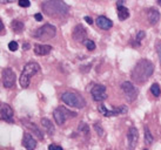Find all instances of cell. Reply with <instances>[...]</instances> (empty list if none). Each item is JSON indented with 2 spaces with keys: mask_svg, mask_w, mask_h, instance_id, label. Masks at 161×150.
Here are the masks:
<instances>
[{
  "mask_svg": "<svg viewBox=\"0 0 161 150\" xmlns=\"http://www.w3.org/2000/svg\"><path fill=\"white\" fill-rule=\"evenodd\" d=\"M73 39L75 41H79V42H85L86 41V36H87V32H86L85 27L82 25H76L73 29Z\"/></svg>",
  "mask_w": 161,
  "mask_h": 150,
  "instance_id": "12",
  "label": "cell"
},
{
  "mask_svg": "<svg viewBox=\"0 0 161 150\" xmlns=\"http://www.w3.org/2000/svg\"><path fill=\"white\" fill-rule=\"evenodd\" d=\"M127 140H128V148L130 150L135 149V147L138 144L139 141V132L138 129L132 127V128L128 129V132H127Z\"/></svg>",
  "mask_w": 161,
  "mask_h": 150,
  "instance_id": "11",
  "label": "cell"
},
{
  "mask_svg": "<svg viewBox=\"0 0 161 150\" xmlns=\"http://www.w3.org/2000/svg\"><path fill=\"white\" fill-rule=\"evenodd\" d=\"M12 28L15 33H21L24 29V24L18 21V20H14V21H12Z\"/></svg>",
  "mask_w": 161,
  "mask_h": 150,
  "instance_id": "20",
  "label": "cell"
},
{
  "mask_svg": "<svg viewBox=\"0 0 161 150\" xmlns=\"http://www.w3.org/2000/svg\"><path fill=\"white\" fill-rule=\"evenodd\" d=\"M147 18H148V21L151 22L152 25H155L160 20V12L154 8H149V11H148L147 13Z\"/></svg>",
  "mask_w": 161,
  "mask_h": 150,
  "instance_id": "17",
  "label": "cell"
},
{
  "mask_svg": "<svg viewBox=\"0 0 161 150\" xmlns=\"http://www.w3.org/2000/svg\"><path fill=\"white\" fill-rule=\"evenodd\" d=\"M1 80L5 88H12L15 84V73L11 68H4L1 74Z\"/></svg>",
  "mask_w": 161,
  "mask_h": 150,
  "instance_id": "8",
  "label": "cell"
},
{
  "mask_svg": "<svg viewBox=\"0 0 161 150\" xmlns=\"http://www.w3.org/2000/svg\"><path fill=\"white\" fill-rule=\"evenodd\" d=\"M158 4H159V5H161V0H159V1H158Z\"/></svg>",
  "mask_w": 161,
  "mask_h": 150,
  "instance_id": "33",
  "label": "cell"
},
{
  "mask_svg": "<svg viewBox=\"0 0 161 150\" xmlns=\"http://www.w3.org/2000/svg\"><path fill=\"white\" fill-rule=\"evenodd\" d=\"M39 71H40V66L36 62H28L23 69L21 75H20V80H19L20 86L23 88H27L30 86L32 76L36 75V73H39Z\"/></svg>",
  "mask_w": 161,
  "mask_h": 150,
  "instance_id": "3",
  "label": "cell"
},
{
  "mask_svg": "<svg viewBox=\"0 0 161 150\" xmlns=\"http://www.w3.org/2000/svg\"><path fill=\"white\" fill-rule=\"evenodd\" d=\"M30 48V45L28 44H24V49H28Z\"/></svg>",
  "mask_w": 161,
  "mask_h": 150,
  "instance_id": "32",
  "label": "cell"
},
{
  "mask_svg": "<svg viewBox=\"0 0 161 150\" xmlns=\"http://www.w3.org/2000/svg\"><path fill=\"white\" fill-rule=\"evenodd\" d=\"M121 89L125 94V97L127 101L133 102L138 97V89L135 88L134 84L128 82V81H126V82L121 84Z\"/></svg>",
  "mask_w": 161,
  "mask_h": 150,
  "instance_id": "7",
  "label": "cell"
},
{
  "mask_svg": "<svg viewBox=\"0 0 161 150\" xmlns=\"http://www.w3.org/2000/svg\"><path fill=\"white\" fill-rule=\"evenodd\" d=\"M98 110L106 117H112V116H116V115L120 114H126L127 113V108L126 107H119V108H115L113 110H108L107 108L105 107V104H99Z\"/></svg>",
  "mask_w": 161,
  "mask_h": 150,
  "instance_id": "10",
  "label": "cell"
},
{
  "mask_svg": "<svg viewBox=\"0 0 161 150\" xmlns=\"http://www.w3.org/2000/svg\"><path fill=\"white\" fill-rule=\"evenodd\" d=\"M1 120L6 122H13V109L7 103H1Z\"/></svg>",
  "mask_w": 161,
  "mask_h": 150,
  "instance_id": "13",
  "label": "cell"
},
{
  "mask_svg": "<svg viewBox=\"0 0 161 150\" xmlns=\"http://www.w3.org/2000/svg\"><path fill=\"white\" fill-rule=\"evenodd\" d=\"M151 93L154 95L155 97H159L161 95V88L158 83H153L152 87H151Z\"/></svg>",
  "mask_w": 161,
  "mask_h": 150,
  "instance_id": "21",
  "label": "cell"
},
{
  "mask_svg": "<svg viewBox=\"0 0 161 150\" xmlns=\"http://www.w3.org/2000/svg\"><path fill=\"white\" fill-rule=\"evenodd\" d=\"M53 116H54V121L57 122V124L59 126H61V124L65 123V121L67 120L68 116H76L75 113H71V111H68L66 108H64V107H58L53 113Z\"/></svg>",
  "mask_w": 161,
  "mask_h": 150,
  "instance_id": "6",
  "label": "cell"
},
{
  "mask_svg": "<svg viewBox=\"0 0 161 150\" xmlns=\"http://www.w3.org/2000/svg\"><path fill=\"white\" fill-rule=\"evenodd\" d=\"M143 150H148V149H143Z\"/></svg>",
  "mask_w": 161,
  "mask_h": 150,
  "instance_id": "34",
  "label": "cell"
},
{
  "mask_svg": "<svg viewBox=\"0 0 161 150\" xmlns=\"http://www.w3.org/2000/svg\"><path fill=\"white\" fill-rule=\"evenodd\" d=\"M55 33H57L55 26L51 25V24H46V25L41 26L40 28L36 32V38L39 40H42V41L51 40L52 38H54Z\"/></svg>",
  "mask_w": 161,
  "mask_h": 150,
  "instance_id": "5",
  "label": "cell"
},
{
  "mask_svg": "<svg viewBox=\"0 0 161 150\" xmlns=\"http://www.w3.org/2000/svg\"><path fill=\"white\" fill-rule=\"evenodd\" d=\"M8 48H9V51L15 52V51L18 49V44H17V41H11V42L8 44Z\"/></svg>",
  "mask_w": 161,
  "mask_h": 150,
  "instance_id": "24",
  "label": "cell"
},
{
  "mask_svg": "<svg viewBox=\"0 0 161 150\" xmlns=\"http://www.w3.org/2000/svg\"><path fill=\"white\" fill-rule=\"evenodd\" d=\"M143 38H145V32H139L138 34H136V41H139V42H140Z\"/></svg>",
  "mask_w": 161,
  "mask_h": 150,
  "instance_id": "26",
  "label": "cell"
},
{
  "mask_svg": "<svg viewBox=\"0 0 161 150\" xmlns=\"http://www.w3.org/2000/svg\"><path fill=\"white\" fill-rule=\"evenodd\" d=\"M34 18H36L38 21H41V20H42V15H41L40 13H36V14H34Z\"/></svg>",
  "mask_w": 161,
  "mask_h": 150,
  "instance_id": "29",
  "label": "cell"
},
{
  "mask_svg": "<svg viewBox=\"0 0 161 150\" xmlns=\"http://www.w3.org/2000/svg\"><path fill=\"white\" fill-rule=\"evenodd\" d=\"M157 51H158V55H159V59H160V63H161V41L157 45Z\"/></svg>",
  "mask_w": 161,
  "mask_h": 150,
  "instance_id": "28",
  "label": "cell"
},
{
  "mask_svg": "<svg viewBox=\"0 0 161 150\" xmlns=\"http://www.w3.org/2000/svg\"><path fill=\"white\" fill-rule=\"evenodd\" d=\"M118 17H119L120 20H126V19L130 17V11H128V8H126L125 6L118 7Z\"/></svg>",
  "mask_w": 161,
  "mask_h": 150,
  "instance_id": "18",
  "label": "cell"
},
{
  "mask_svg": "<svg viewBox=\"0 0 161 150\" xmlns=\"http://www.w3.org/2000/svg\"><path fill=\"white\" fill-rule=\"evenodd\" d=\"M145 142H146L147 144H152L153 143V136L147 127H145Z\"/></svg>",
  "mask_w": 161,
  "mask_h": 150,
  "instance_id": "22",
  "label": "cell"
},
{
  "mask_svg": "<svg viewBox=\"0 0 161 150\" xmlns=\"http://www.w3.org/2000/svg\"><path fill=\"white\" fill-rule=\"evenodd\" d=\"M42 9L51 17H57V15H64L68 12V6L64 1L58 0H52V1H46L41 5Z\"/></svg>",
  "mask_w": 161,
  "mask_h": 150,
  "instance_id": "2",
  "label": "cell"
},
{
  "mask_svg": "<svg viewBox=\"0 0 161 150\" xmlns=\"http://www.w3.org/2000/svg\"><path fill=\"white\" fill-rule=\"evenodd\" d=\"M154 72L152 61L142 59L136 63L132 71V80L135 83H145Z\"/></svg>",
  "mask_w": 161,
  "mask_h": 150,
  "instance_id": "1",
  "label": "cell"
},
{
  "mask_svg": "<svg viewBox=\"0 0 161 150\" xmlns=\"http://www.w3.org/2000/svg\"><path fill=\"white\" fill-rule=\"evenodd\" d=\"M97 25H98L99 28L107 31V29H109V28L113 26V22H112V20H109V19L106 18V17H99V18L97 19Z\"/></svg>",
  "mask_w": 161,
  "mask_h": 150,
  "instance_id": "15",
  "label": "cell"
},
{
  "mask_svg": "<svg viewBox=\"0 0 161 150\" xmlns=\"http://www.w3.org/2000/svg\"><path fill=\"white\" fill-rule=\"evenodd\" d=\"M95 129H98V130H99V131H98L99 135H103V129H99V126H98V124H95Z\"/></svg>",
  "mask_w": 161,
  "mask_h": 150,
  "instance_id": "31",
  "label": "cell"
},
{
  "mask_svg": "<svg viewBox=\"0 0 161 150\" xmlns=\"http://www.w3.org/2000/svg\"><path fill=\"white\" fill-rule=\"evenodd\" d=\"M84 45L87 47L88 51H94V49H95V44H94L92 40H86L85 42H84Z\"/></svg>",
  "mask_w": 161,
  "mask_h": 150,
  "instance_id": "23",
  "label": "cell"
},
{
  "mask_svg": "<svg viewBox=\"0 0 161 150\" xmlns=\"http://www.w3.org/2000/svg\"><path fill=\"white\" fill-rule=\"evenodd\" d=\"M92 97H93L94 101L101 102L105 101L107 99V94H106V88L103 84H94L92 90H91Z\"/></svg>",
  "mask_w": 161,
  "mask_h": 150,
  "instance_id": "9",
  "label": "cell"
},
{
  "mask_svg": "<svg viewBox=\"0 0 161 150\" xmlns=\"http://www.w3.org/2000/svg\"><path fill=\"white\" fill-rule=\"evenodd\" d=\"M85 21L87 22V24H88V25H92V24H93V20H92V19L90 18V17H85Z\"/></svg>",
  "mask_w": 161,
  "mask_h": 150,
  "instance_id": "30",
  "label": "cell"
},
{
  "mask_svg": "<svg viewBox=\"0 0 161 150\" xmlns=\"http://www.w3.org/2000/svg\"><path fill=\"white\" fill-rule=\"evenodd\" d=\"M61 100L67 106L73 107V108H78V109H81V108H84L86 106L85 99L81 96V95H79V94L72 93V92L64 93L63 96H61Z\"/></svg>",
  "mask_w": 161,
  "mask_h": 150,
  "instance_id": "4",
  "label": "cell"
},
{
  "mask_svg": "<svg viewBox=\"0 0 161 150\" xmlns=\"http://www.w3.org/2000/svg\"><path fill=\"white\" fill-rule=\"evenodd\" d=\"M30 5H31V3L28 0H20L19 1V6H21V7H28Z\"/></svg>",
  "mask_w": 161,
  "mask_h": 150,
  "instance_id": "25",
  "label": "cell"
},
{
  "mask_svg": "<svg viewBox=\"0 0 161 150\" xmlns=\"http://www.w3.org/2000/svg\"><path fill=\"white\" fill-rule=\"evenodd\" d=\"M41 123H42V126L45 127L46 131L48 132L49 135H53L54 134V126L48 119H42L41 120Z\"/></svg>",
  "mask_w": 161,
  "mask_h": 150,
  "instance_id": "19",
  "label": "cell"
},
{
  "mask_svg": "<svg viewBox=\"0 0 161 150\" xmlns=\"http://www.w3.org/2000/svg\"><path fill=\"white\" fill-rule=\"evenodd\" d=\"M48 150H64L60 146H57V144H51L48 147Z\"/></svg>",
  "mask_w": 161,
  "mask_h": 150,
  "instance_id": "27",
  "label": "cell"
},
{
  "mask_svg": "<svg viewBox=\"0 0 161 150\" xmlns=\"http://www.w3.org/2000/svg\"><path fill=\"white\" fill-rule=\"evenodd\" d=\"M23 146L26 148L27 150H33L36 149V141L33 138L31 134H25L23 138Z\"/></svg>",
  "mask_w": 161,
  "mask_h": 150,
  "instance_id": "14",
  "label": "cell"
},
{
  "mask_svg": "<svg viewBox=\"0 0 161 150\" xmlns=\"http://www.w3.org/2000/svg\"><path fill=\"white\" fill-rule=\"evenodd\" d=\"M52 47L49 45H36L34 46V53L36 55H47L51 53Z\"/></svg>",
  "mask_w": 161,
  "mask_h": 150,
  "instance_id": "16",
  "label": "cell"
}]
</instances>
